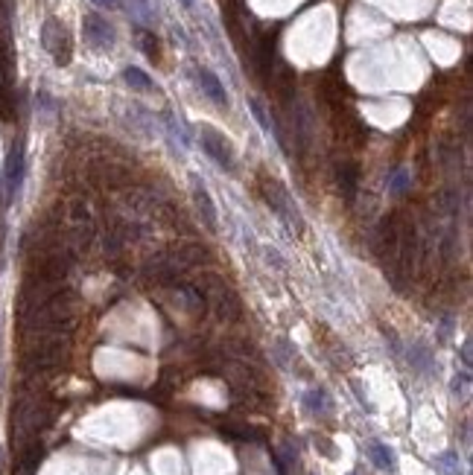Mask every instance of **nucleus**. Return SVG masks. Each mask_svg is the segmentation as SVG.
<instances>
[{
	"mask_svg": "<svg viewBox=\"0 0 473 475\" xmlns=\"http://www.w3.org/2000/svg\"><path fill=\"white\" fill-rule=\"evenodd\" d=\"M260 193H263V199H266V204L278 213V216L286 222V227L296 236H301L304 234V219H301V213H298V207H296V202H292V195H289V190L281 184V181H275V178H269V175H260Z\"/></svg>",
	"mask_w": 473,
	"mask_h": 475,
	"instance_id": "nucleus-1",
	"label": "nucleus"
},
{
	"mask_svg": "<svg viewBox=\"0 0 473 475\" xmlns=\"http://www.w3.org/2000/svg\"><path fill=\"white\" fill-rule=\"evenodd\" d=\"M41 47L53 56L56 64H68L73 56V41H71V32L61 21L56 18H47L41 27Z\"/></svg>",
	"mask_w": 473,
	"mask_h": 475,
	"instance_id": "nucleus-2",
	"label": "nucleus"
},
{
	"mask_svg": "<svg viewBox=\"0 0 473 475\" xmlns=\"http://www.w3.org/2000/svg\"><path fill=\"white\" fill-rule=\"evenodd\" d=\"M199 143H202V149H205V155L217 163V167H222V169H234V149H231V143H228L217 128H210V126H202L199 128Z\"/></svg>",
	"mask_w": 473,
	"mask_h": 475,
	"instance_id": "nucleus-3",
	"label": "nucleus"
},
{
	"mask_svg": "<svg viewBox=\"0 0 473 475\" xmlns=\"http://www.w3.org/2000/svg\"><path fill=\"white\" fill-rule=\"evenodd\" d=\"M64 353V338H41L32 341L24 350V365L27 368H50L59 362V356Z\"/></svg>",
	"mask_w": 473,
	"mask_h": 475,
	"instance_id": "nucleus-4",
	"label": "nucleus"
},
{
	"mask_svg": "<svg viewBox=\"0 0 473 475\" xmlns=\"http://www.w3.org/2000/svg\"><path fill=\"white\" fill-rule=\"evenodd\" d=\"M82 29H85V38L91 47H96V50H111L114 41H117V36H114V27L103 18V15H85L82 18Z\"/></svg>",
	"mask_w": 473,
	"mask_h": 475,
	"instance_id": "nucleus-5",
	"label": "nucleus"
},
{
	"mask_svg": "<svg viewBox=\"0 0 473 475\" xmlns=\"http://www.w3.org/2000/svg\"><path fill=\"white\" fill-rule=\"evenodd\" d=\"M24 143L18 140L9 149V158H6V169H3V181H6V199L12 202L18 195L21 184H24Z\"/></svg>",
	"mask_w": 473,
	"mask_h": 475,
	"instance_id": "nucleus-6",
	"label": "nucleus"
},
{
	"mask_svg": "<svg viewBox=\"0 0 473 475\" xmlns=\"http://www.w3.org/2000/svg\"><path fill=\"white\" fill-rule=\"evenodd\" d=\"M94 181H100L108 190H123V187L132 184V169L123 167L117 160H103L100 169L94 172Z\"/></svg>",
	"mask_w": 473,
	"mask_h": 475,
	"instance_id": "nucleus-7",
	"label": "nucleus"
},
{
	"mask_svg": "<svg viewBox=\"0 0 473 475\" xmlns=\"http://www.w3.org/2000/svg\"><path fill=\"white\" fill-rule=\"evenodd\" d=\"M193 76H196V82H199V88H202V93L208 96V100H214L217 105H228V93H225L222 82L217 79V73H214V70H208V68H196V70H193Z\"/></svg>",
	"mask_w": 473,
	"mask_h": 475,
	"instance_id": "nucleus-8",
	"label": "nucleus"
},
{
	"mask_svg": "<svg viewBox=\"0 0 473 475\" xmlns=\"http://www.w3.org/2000/svg\"><path fill=\"white\" fill-rule=\"evenodd\" d=\"M193 199H196V207H199L202 219H205V227L208 231H217V207H214V199H210V193L205 190V184L199 178H193Z\"/></svg>",
	"mask_w": 473,
	"mask_h": 475,
	"instance_id": "nucleus-9",
	"label": "nucleus"
},
{
	"mask_svg": "<svg viewBox=\"0 0 473 475\" xmlns=\"http://www.w3.org/2000/svg\"><path fill=\"white\" fill-rule=\"evenodd\" d=\"M365 452H368L371 464L377 467V469H383V472H395L398 458H395V452H391L388 444H383V440H368V444H365Z\"/></svg>",
	"mask_w": 473,
	"mask_h": 475,
	"instance_id": "nucleus-10",
	"label": "nucleus"
},
{
	"mask_svg": "<svg viewBox=\"0 0 473 475\" xmlns=\"http://www.w3.org/2000/svg\"><path fill=\"white\" fill-rule=\"evenodd\" d=\"M336 175H339L342 195H345V202L351 204V202L356 199V187H360V167H356V163H351V160H345V163H339Z\"/></svg>",
	"mask_w": 473,
	"mask_h": 475,
	"instance_id": "nucleus-11",
	"label": "nucleus"
},
{
	"mask_svg": "<svg viewBox=\"0 0 473 475\" xmlns=\"http://www.w3.org/2000/svg\"><path fill=\"white\" fill-rule=\"evenodd\" d=\"M249 108H252V114H254V120L260 123V128H263L266 135H272L275 140H278V143L284 146V135H281V128H278V123H275V120L269 117V114H266L263 103H260L257 96H252V100H249Z\"/></svg>",
	"mask_w": 473,
	"mask_h": 475,
	"instance_id": "nucleus-12",
	"label": "nucleus"
},
{
	"mask_svg": "<svg viewBox=\"0 0 473 475\" xmlns=\"http://www.w3.org/2000/svg\"><path fill=\"white\" fill-rule=\"evenodd\" d=\"M304 408L310 414H328L330 412V397L324 388H313L304 394Z\"/></svg>",
	"mask_w": 473,
	"mask_h": 475,
	"instance_id": "nucleus-13",
	"label": "nucleus"
},
{
	"mask_svg": "<svg viewBox=\"0 0 473 475\" xmlns=\"http://www.w3.org/2000/svg\"><path fill=\"white\" fill-rule=\"evenodd\" d=\"M432 467H435L438 475H462V461H459V455H456V452H442V455H435Z\"/></svg>",
	"mask_w": 473,
	"mask_h": 475,
	"instance_id": "nucleus-14",
	"label": "nucleus"
},
{
	"mask_svg": "<svg viewBox=\"0 0 473 475\" xmlns=\"http://www.w3.org/2000/svg\"><path fill=\"white\" fill-rule=\"evenodd\" d=\"M409 362H412V368H415L418 373H432V356H430L427 347H421V344H412Z\"/></svg>",
	"mask_w": 473,
	"mask_h": 475,
	"instance_id": "nucleus-15",
	"label": "nucleus"
},
{
	"mask_svg": "<svg viewBox=\"0 0 473 475\" xmlns=\"http://www.w3.org/2000/svg\"><path fill=\"white\" fill-rule=\"evenodd\" d=\"M123 79L129 82V88H135V91H155L152 79L146 76L140 68H126V70H123Z\"/></svg>",
	"mask_w": 473,
	"mask_h": 475,
	"instance_id": "nucleus-16",
	"label": "nucleus"
},
{
	"mask_svg": "<svg viewBox=\"0 0 473 475\" xmlns=\"http://www.w3.org/2000/svg\"><path fill=\"white\" fill-rule=\"evenodd\" d=\"M129 12H132V18L138 24H152L155 21V12H152V6L146 3V0H129Z\"/></svg>",
	"mask_w": 473,
	"mask_h": 475,
	"instance_id": "nucleus-17",
	"label": "nucleus"
},
{
	"mask_svg": "<svg viewBox=\"0 0 473 475\" xmlns=\"http://www.w3.org/2000/svg\"><path fill=\"white\" fill-rule=\"evenodd\" d=\"M138 44H140V50L146 53V59H152V61H158V59H161V47H158V38L152 36V32L140 29V36H138Z\"/></svg>",
	"mask_w": 473,
	"mask_h": 475,
	"instance_id": "nucleus-18",
	"label": "nucleus"
},
{
	"mask_svg": "<svg viewBox=\"0 0 473 475\" xmlns=\"http://www.w3.org/2000/svg\"><path fill=\"white\" fill-rule=\"evenodd\" d=\"M409 184H412L409 172H406V169H398L395 175L388 178V193H391V195H403V193H406V187H409Z\"/></svg>",
	"mask_w": 473,
	"mask_h": 475,
	"instance_id": "nucleus-19",
	"label": "nucleus"
},
{
	"mask_svg": "<svg viewBox=\"0 0 473 475\" xmlns=\"http://www.w3.org/2000/svg\"><path fill=\"white\" fill-rule=\"evenodd\" d=\"M467 391H470V370L456 373V376H453V397H456V400H465Z\"/></svg>",
	"mask_w": 473,
	"mask_h": 475,
	"instance_id": "nucleus-20",
	"label": "nucleus"
},
{
	"mask_svg": "<svg viewBox=\"0 0 473 475\" xmlns=\"http://www.w3.org/2000/svg\"><path fill=\"white\" fill-rule=\"evenodd\" d=\"M94 6L108 9V12H117V9H123V0H94Z\"/></svg>",
	"mask_w": 473,
	"mask_h": 475,
	"instance_id": "nucleus-21",
	"label": "nucleus"
},
{
	"mask_svg": "<svg viewBox=\"0 0 473 475\" xmlns=\"http://www.w3.org/2000/svg\"><path fill=\"white\" fill-rule=\"evenodd\" d=\"M462 365H465V370H470V341L462 344Z\"/></svg>",
	"mask_w": 473,
	"mask_h": 475,
	"instance_id": "nucleus-22",
	"label": "nucleus"
},
{
	"mask_svg": "<svg viewBox=\"0 0 473 475\" xmlns=\"http://www.w3.org/2000/svg\"><path fill=\"white\" fill-rule=\"evenodd\" d=\"M182 3H184V9H193V0H182Z\"/></svg>",
	"mask_w": 473,
	"mask_h": 475,
	"instance_id": "nucleus-23",
	"label": "nucleus"
}]
</instances>
